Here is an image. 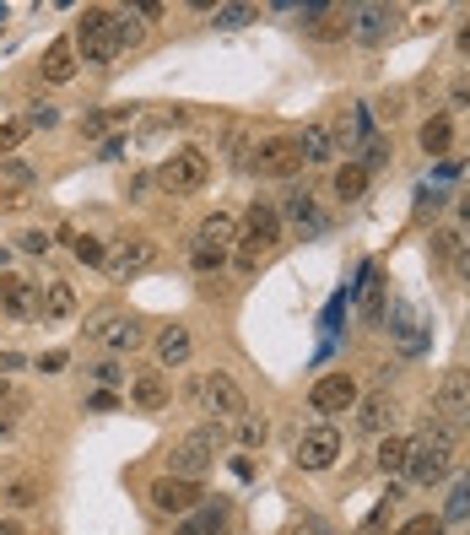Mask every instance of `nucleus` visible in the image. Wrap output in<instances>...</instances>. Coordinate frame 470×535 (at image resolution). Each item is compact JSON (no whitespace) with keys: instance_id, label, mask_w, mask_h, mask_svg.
Returning a JSON list of instances; mask_svg holds the SVG:
<instances>
[{"instance_id":"obj_1","label":"nucleus","mask_w":470,"mask_h":535,"mask_svg":"<svg viewBox=\"0 0 470 535\" xmlns=\"http://www.w3.org/2000/svg\"><path fill=\"white\" fill-rule=\"evenodd\" d=\"M281 238H287V227H281V211L271 206V200L254 195V200H249V211H244V222H238L233 265H238L244 276H254V271H260V265L281 249Z\"/></svg>"},{"instance_id":"obj_2","label":"nucleus","mask_w":470,"mask_h":535,"mask_svg":"<svg viewBox=\"0 0 470 535\" xmlns=\"http://www.w3.org/2000/svg\"><path fill=\"white\" fill-rule=\"evenodd\" d=\"M184 395H190V406L195 411H206L211 422H238L249 411V395H244V384L233 379L227 368H206V373H195L190 384H184Z\"/></svg>"},{"instance_id":"obj_3","label":"nucleus","mask_w":470,"mask_h":535,"mask_svg":"<svg viewBox=\"0 0 470 535\" xmlns=\"http://www.w3.org/2000/svg\"><path fill=\"white\" fill-rule=\"evenodd\" d=\"M454 444H460V433L443 422H427L422 438H411V460H406V481L416 487H438V481L454 476Z\"/></svg>"},{"instance_id":"obj_4","label":"nucleus","mask_w":470,"mask_h":535,"mask_svg":"<svg viewBox=\"0 0 470 535\" xmlns=\"http://www.w3.org/2000/svg\"><path fill=\"white\" fill-rule=\"evenodd\" d=\"M233 244H238V217L233 211H211V217L195 227V244H190L195 276H217L222 265L233 260Z\"/></svg>"},{"instance_id":"obj_5","label":"nucleus","mask_w":470,"mask_h":535,"mask_svg":"<svg viewBox=\"0 0 470 535\" xmlns=\"http://www.w3.org/2000/svg\"><path fill=\"white\" fill-rule=\"evenodd\" d=\"M217 454H222V427L217 422H200V427H190V433L168 449V476L206 481V471L217 465Z\"/></svg>"},{"instance_id":"obj_6","label":"nucleus","mask_w":470,"mask_h":535,"mask_svg":"<svg viewBox=\"0 0 470 535\" xmlns=\"http://www.w3.org/2000/svg\"><path fill=\"white\" fill-rule=\"evenodd\" d=\"M76 55L87 65H114L119 49H114V6H87L82 17H76V33H71Z\"/></svg>"},{"instance_id":"obj_7","label":"nucleus","mask_w":470,"mask_h":535,"mask_svg":"<svg viewBox=\"0 0 470 535\" xmlns=\"http://www.w3.org/2000/svg\"><path fill=\"white\" fill-rule=\"evenodd\" d=\"M303 168H308V163H303L298 136H265V141L249 152V173H254V179H281V184H292Z\"/></svg>"},{"instance_id":"obj_8","label":"nucleus","mask_w":470,"mask_h":535,"mask_svg":"<svg viewBox=\"0 0 470 535\" xmlns=\"http://www.w3.org/2000/svg\"><path fill=\"white\" fill-rule=\"evenodd\" d=\"M157 184H163L168 195H200V190L211 184V157L200 152V146H179V152L163 157Z\"/></svg>"},{"instance_id":"obj_9","label":"nucleus","mask_w":470,"mask_h":535,"mask_svg":"<svg viewBox=\"0 0 470 535\" xmlns=\"http://www.w3.org/2000/svg\"><path fill=\"white\" fill-rule=\"evenodd\" d=\"M427 417L433 422H443V427H470V368H449L438 379V390H433V400H427Z\"/></svg>"},{"instance_id":"obj_10","label":"nucleus","mask_w":470,"mask_h":535,"mask_svg":"<svg viewBox=\"0 0 470 535\" xmlns=\"http://www.w3.org/2000/svg\"><path fill=\"white\" fill-rule=\"evenodd\" d=\"M276 211H281V227H287V233H303V238H325L330 233V211L319 206L303 184H287V195H281Z\"/></svg>"},{"instance_id":"obj_11","label":"nucleus","mask_w":470,"mask_h":535,"mask_svg":"<svg viewBox=\"0 0 470 535\" xmlns=\"http://www.w3.org/2000/svg\"><path fill=\"white\" fill-rule=\"evenodd\" d=\"M87 341H98L109 357H125V352H141L146 346V325L136 314H98L87 325Z\"/></svg>"},{"instance_id":"obj_12","label":"nucleus","mask_w":470,"mask_h":535,"mask_svg":"<svg viewBox=\"0 0 470 535\" xmlns=\"http://www.w3.org/2000/svg\"><path fill=\"white\" fill-rule=\"evenodd\" d=\"M335 460H341V427L335 422H314L308 433H298V444H292V465H298V471H330Z\"/></svg>"},{"instance_id":"obj_13","label":"nucleus","mask_w":470,"mask_h":535,"mask_svg":"<svg viewBox=\"0 0 470 535\" xmlns=\"http://www.w3.org/2000/svg\"><path fill=\"white\" fill-rule=\"evenodd\" d=\"M152 265H157V238L125 233V238H114V244H109V265H103V271H109L114 282H136L141 271H152Z\"/></svg>"},{"instance_id":"obj_14","label":"nucleus","mask_w":470,"mask_h":535,"mask_svg":"<svg viewBox=\"0 0 470 535\" xmlns=\"http://www.w3.org/2000/svg\"><path fill=\"white\" fill-rule=\"evenodd\" d=\"M146 503L157 508V514H168V519H184V514H195L200 503H206V487L200 481H184V476H157L152 487H146Z\"/></svg>"},{"instance_id":"obj_15","label":"nucleus","mask_w":470,"mask_h":535,"mask_svg":"<svg viewBox=\"0 0 470 535\" xmlns=\"http://www.w3.org/2000/svg\"><path fill=\"white\" fill-rule=\"evenodd\" d=\"M357 379L352 373H325V379H314V390H308V411H314L319 422H330V417H341V411H352L357 406Z\"/></svg>"},{"instance_id":"obj_16","label":"nucleus","mask_w":470,"mask_h":535,"mask_svg":"<svg viewBox=\"0 0 470 535\" xmlns=\"http://www.w3.org/2000/svg\"><path fill=\"white\" fill-rule=\"evenodd\" d=\"M384 330H389V341H395L400 357H422L427 352V319L416 314L411 303H389V309H384Z\"/></svg>"},{"instance_id":"obj_17","label":"nucleus","mask_w":470,"mask_h":535,"mask_svg":"<svg viewBox=\"0 0 470 535\" xmlns=\"http://www.w3.org/2000/svg\"><path fill=\"white\" fill-rule=\"evenodd\" d=\"M0 314L11 319H38V282L17 271H0Z\"/></svg>"},{"instance_id":"obj_18","label":"nucleus","mask_w":470,"mask_h":535,"mask_svg":"<svg viewBox=\"0 0 470 535\" xmlns=\"http://www.w3.org/2000/svg\"><path fill=\"white\" fill-rule=\"evenodd\" d=\"M168 379H163V368H141L136 379H130V411H168Z\"/></svg>"},{"instance_id":"obj_19","label":"nucleus","mask_w":470,"mask_h":535,"mask_svg":"<svg viewBox=\"0 0 470 535\" xmlns=\"http://www.w3.org/2000/svg\"><path fill=\"white\" fill-rule=\"evenodd\" d=\"M76 71H82V55H76L71 38H55V44L44 49V60H38V76H44L49 87H65Z\"/></svg>"},{"instance_id":"obj_20","label":"nucleus","mask_w":470,"mask_h":535,"mask_svg":"<svg viewBox=\"0 0 470 535\" xmlns=\"http://www.w3.org/2000/svg\"><path fill=\"white\" fill-rule=\"evenodd\" d=\"M227 519H233V508H227V498H217V503H200L195 514L173 519V535H227Z\"/></svg>"},{"instance_id":"obj_21","label":"nucleus","mask_w":470,"mask_h":535,"mask_svg":"<svg viewBox=\"0 0 470 535\" xmlns=\"http://www.w3.org/2000/svg\"><path fill=\"white\" fill-rule=\"evenodd\" d=\"M76 314V287L60 282V276H49V282H38V319L44 325H60V319Z\"/></svg>"},{"instance_id":"obj_22","label":"nucleus","mask_w":470,"mask_h":535,"mask_svg":"<svg viewBox=\"0 0 470 535\" xmlns=\"http://www.w3.org/2000/svg\"><path fill=\"white\" fill-rule=\"evenodd\" d=\"M357 433L362 438H379L389 422H395V400H389V390H373V395H357Z\"/></svg>"},{"instance_id":"obj_23","label":"nucleus","mask_w":470,"mask_h":535,"mask_svg":"<svg viewBox=\"0 0 470 535\" xmlns=\"http://www.w3.org/2000/svg\"><path fill=\"white\" fill-rule=\"evenodd\" d=\"M152 352H157V368H184V363H190V352H195L190 325H163V330H157V341H152Z\"/></svg>"},{"instance_id":"obj_24","label":"nucleus","mask_w":470,"mask_h":535,"mask_svg":"<svg viewBox=\"0 0 470 535\" xmlns=\"http://www.w3.org/2000/svg\"><path fill=\"white\" fill-rule=\"evenodd\" d=\"M298 146H303V163L308 168H325L335 152H341V141H335V125H325V119H314V125L298 136Z\"/></svg>"},{"instance_id":"obj_25","label":"nucleus","mask_w":470,"mask_h":535,"mask_svg":"<svg viewBox=\"0 0 470 535\" xmlns=\"http://www.w3.org/2000/svg\"><path fill=\"white\" fill-rule=\"evenodd\" d=\"M60 238L71 244V254H76L82 265H98V271L109 265V238H98V233H82V227H60Z\"/></svg>"},{"instance_id":"obj_26","label":"nucleus","mask_w":470,"mask_h":535,"mask_svg":"<svg viewBox=\"0 0 470 535\" xmlns=\"http://www.w3.org/2000/svg\"><path fill=\"white\" fill-rule=\"evenodd\" d=\"M352 38H357V44H379V38L389 33V22H395V11H389V6H357L352 11Z\"/></svg>"},{"instance_id":"obj_27","label":"nucleus","mask_w":470,"mask_h":535,"mask_svg":"<svg viewBox=\"0 0 470 535\" xmlns=\"http://www.w3.org/2000/svg\"><path fill=\"white\" fill-rule=\"evenodd\" d=\"M357 309H362V319H368V325H379V319H384V276H379V265H368V271H362Z\"/></svg>"},{"instance_id":"obj_28","label":"nucleus","mask_w":470,"mask_h":535,"mask_svg":"<svg viewBox=\"0 0 470 535\" xmlns=\"http://www.w3.org/2000/svg\"><path fill=\"white\" fill-rule=\"evenodd\" d=\"M406 460H411V438H400V433L379 438V449H373V465H379L384 476H406Z\"/></svg>"},{"instance_id":"obj_29","label":"nucleus","mask_w":470,"mask_h":535,"mask_svg":"<svg viewBox=\"0 0 470 535\" xmlns=\"http://www.w3.org/2000/svg\"><path fill=\"white\" fill-rule=\"evenodd\" d=\"M443 525H470V471L465 476H454V487H449V498H443Z\"/></svg>"},{"instance_id":"obj_30","label":"nucleus","mask_w":470,"mask_h":535,"mask_svg":"<svg viewBox=\"0 0 470 535\" xmlns=\"http://www.w3.org/2000/svg\"><path fill=\"white\" fill-rule=\"evenodd\" d=\"M416 141H422V152L443 157V152L454 146V119H449V114H433V119L422 125V136H416Z\"/></svg>"},{"instance_id":"obj_31","label":"nucleus","mask_w":470,"mask_h":535,"mask_svg":"<svg viewBox=\"0 0 470 535\" xmlns=\"http://www.w3.org/2000/svg\"><path fill=\"white\" fill-rule=\"evenodd\" d=\"M460 249H465V227H438V233H433V260L438 265H449V271H454Z\"/></svg>"},{"instance_id":"obj_32","label":"nucleus","mask_w":470,"mask_h":535,"mask_svg":"<svg viewBox=\"0 0 470 535\" xmlns=\"http://www.w3.org/2000/svg\"><path fill=\"white\" fill-rule=\"evenodd\" d=\"M362 190H368V168H362V163H341V168H335V195H341V200H357Z\"/></svg>"},{"instance_id":"obj_33","label":"nucleus","mask_w":470,"mask_h":535,"mask_svg":"<svg viewBox=\"0 0 470 535\" xmlns=\"http://www.w3.org/2000/svg\"><path fill=\"white\" fill-rule=\"evenodd\" d=\"M141 44V17L136 11H114V49L125 55V49Z\"/></svg>"},{"instance_id":"obj_34","label":"nucleus","mask_w":470,"mask_h":535,"mask_svg":"<svg viewBox=\"0 0 470 535\" xmlns=\"http://www.w3.org/2000/svg\"><path fill=\"white\" fill-rule=\"evenodd\" d=\"M265 438H271V422L254 417V411H244V417H238V444H244V449H260Z\"/></svg>"},{"instance_id":"obj_35","label":"nucleus","mask_w":470,"mask_h":535,"mask_svg":"<svg viewBox=\"0 0 470 535\" xmlns=\"http://www.w3.org/2000/svg\"><path fill=\"white\" fill-rule=\"evenodd\" d=\"M130 114H136L130 103H125V109H109V114H87V119H82V136H109V130H114V125H125Z\"/></svg>"},{"instance_id":"obj_36","label":"nucleus","mask_w":470,"mask_h":535,"mask_svg":"<svg viewBox=\"0 0 470 535\" xmlns=\"http://www.w3.org/2000/svg\"><path fill=\"white\" fill-rule=\"evenodd\" d=\"M28 136H33V130H28V119H22V114L17 119H0V157H11Z\"/></svg>"},{"instance_id":"obj_37","label":"nucleus","mask_w":470,"mask_h":535,"mask_svg":"<svg viewBox=\"0 0 470 535\" xmlns=\"http://www.w3.org/2000/svg\"><path fill=\"white\" fill-rule=\"evenodd\" d=\"M254 17H260V6H217V11H211L217 28H249Z\"/></svg>"},{"instance_id":"obj_38","label":"nucleus","mask_w":470,"mask_h":535,"mask_svg":"<svg viewBox=\"0 0 470 535\" xmlns=\"http://www.w3.org/2000/svg\"><path fill=\"white\" fill-rule=\"evenodd\" d=\"M92 384H98V390H114V384H125V368H119V357H103V363H92Z\"/></svg>"},{"instance_id":"obj_39","label":"nucleus","mask_w":470,"mask_h":535,"mask_svg":"<svg viewBox=\"0 0 470 535\" xmlns=\"http://www.w3.org/2000/svg\"><path fill=\"white\" fill-rule=\"evenodd\" d=\"M184 109H163V114H152V119H141V136H157V130H168V125H184Z\"/></svg>"},{"instance_id":"obj_40","label":"nucleus","mask_w":470,"mask_h":535,"mask_svg":"<svg viewBox=\"0 0 470 535\" xmlns=\"http://www.w3.org/2000/svg\"><path fill=\"white\" fill-rule=\"evenodd\" d=\"M22 119H28V130H49V125H60V109H55V103H33Z\"/></svg>"},{"instance_id":"obj_41","label":"nucleus","mask_w":470,"mask_h":535,"mask_svg":"<svg viewBox=\"0 0 470 535\" xmlns=\"http://www.w3.org/2000/svg\"><path fill=\"white\" fill-rule=\"evenodd\" d=\"M17 249H28V254H49V249H55V238H49L44 227H28V233H17Z\"/></svg>"},{"instance_id":"obj_42","label":"nucleus","mask_w":470,"mask_h":535,"mask_svg":"<svg viewBox=\"0 0 470 535\" xmlns=\"http://www.w3.org/2000/svg\"><path fill=\"white\" fill-rule=\"evenodd\" d=\"M443 530V519H433V514H416V519H406L395 535H438Z\"/></svg>"},{"instance_id":"obj_43","label":"nucleus","mask_w":470,"mask_h":535,"mask_svg":"<svg viewBox=\"0 0 470 535\" xmlns=\"http://www.w3.org/2000/svg\"><path fill=\"white\" fill-rule=\"evenodd\" d=\"M6 503H11V508H33V503H38V481H17V487L6 492Z\"/></svg>"},{"instance_id":"obj_44","label":"nucleus","mask_w":470,"mask_h":535,"mask_svg":"<svg viewBox=\"0 0 470 535\" xmlns=\"http://www.w3.org/2000/svg\"><path fill=\"white\" fill-rule=\"evenodd\" d=\"M384 157H389V146H384L379 136H368V141H362V168H368V173H373V168H379V163H384Z\"/></svg>"},{"instance_id":"obj_45","label":"nucleus","mask_w":470,"mask_h":535,"mask_svg":"<svg viewBox=\"0 0 470 535\" xmlns=\"http://www.w3.org/2000/svg\"><path fill=\"white\" fill-rule=\"evenodd\" d=\"M65 363H71V352H65V346H55V352H44V357H38V373H65Z\"/></svg>"},{"instance_id":"obj_46","label":"nucleus","mask_w":470,"mask_h":535,"mask_svg":"<svg viewBox=\"0 0 470 535\" xmlns=\"http://www.w3.org/2000/svg\"><path fill=\"white\" fill-rule=\"evenodd\" d=\"M28 206H33L28 190H0V211H6V217H11V211H28Z\"/></svg>"},{"instance_id":"obj_47","label":"nucleus","mask_w":470,"mask_h":535,"mask_svg":"<svg viewBox=\"0 0 470 535\" xmlns=\"http://www.w3.org/2000/svg\"><path fill=\"white\" fill-rule=\"evenodd\" d=\"M449 103H454V109H470V71H465V76H454V87H449Z\"/></svg>"},{"instance_id":"obj_48","label":"nucleus","mask_w":470,"mask_h":535,"mask_svg":"<svg viewBox=\"0 0 470 535\" xmlns=\"http://www.w3.org/2000/svg\"><path fill=\"white\" fill-rule=\"evenodd\" d=\"M114 406H119L114 390H92V395H87V411H114Z\"/></svg>"},{"instance_id":"obj_49","label":"nucleus","mask_w":470,"mask_h":535,"mask_svg":"<svg viewBox=\"0 0 470 535\" xmlns=\"http://www.w3.org/2000/svg\"><path fill=\"white\" fill-rule=\"evenodd\" d=\"M17 368H28V357H22V352H0V379H11Z\"/></svg>"},{"instance_id":"obj_50","label":"nucleus","mask_w":470,"mask_h":535,"mask_svg":"<svg viewBox=\"0 0 470 535\" xmlns=\"http://www.w3.org/2000/svg\"><path fill=\"white\" fill-rule=\"evenodd\" d=\"M454 44H460V55H465V60H470V17H465V22H460V33H454Z\"/></svg>"},{"instance_id":"obj_51","label":"nucleus","mask_w":470,"mask_h":535,"mask_svg":"<svg viewBox=\"0 0 470 535\" xmlns=\"http://www.w3.org/2000/svg\"><path fill=\"white\" fill-rule=\"evenodd\" d=\"M460 222L470 227V190H460Z\"/></svg>"},{"instance_id":"obj_52","label":"nucleus","mask_w":470,"mask_h":535,"mask_svg":"<svg viewBox=\"0 0 470 535\" xmlns=\"http://www.w3.org/2000/svg\"><path fill=\"white\" fill-rule=\"evenodd\" d=\"M0 535H22V525L17 519H0Z\"/></svg>"},{"instance_id":"obj_53","label":"nucleus","mask_w":470,"mask_h":535,"mask_svg":"<svg viewBox=\"0 0 470 535\" xmlns=\"http://www.w3.org/2000/svg\"><path fill=\"white\" fill-rule=\"evenodd\" d=\"M11 427H17V411H11V417H0V438H6Z\"/></svg>"},{"instance_id":"obj_54","label":"nucleus","mask_w":470,"mask_h":535,"mask_svg":"<svg viewBox=\"0 0 470 535\" xmlns=\"http://www.w3.org/2000/svg\"><path fill=\"white\" fill-rule=\"evenodd\" d=\"M6 400H11V379H0V406H6Z\"/></svg>"},{"instance_id":"obj_55","label":"nucleus","mask_w":470,"mask_h":535,"mask_svg":"<svg viewBox=\"0 0 470 535\" xmlns=\"http://www.w3.org/2000/svg\"><path fill=\"white\" fill-rule=\"evenodd\" d=\"M0 271H6V249H0Z\"/></svg>"},{"instance_id":"obj_56","label":"nucleus","mask_w":470,"mask_h":535,"mask_svg":"<svg viewBox=\"0 0 470 535\" xmlns=\"http://www.w3.org/2000/svg\"><path fill=\"white\" fill-rule=\"evenodd\" d=\"M438 535H443V530H438Z\"/></svg>"}]
</instances>
